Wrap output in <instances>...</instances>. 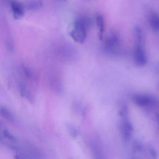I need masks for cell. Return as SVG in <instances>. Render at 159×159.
<instances>
[{
    "instance_id": "cell-1",
    "label": "cell",
    "mask_w": 159,
    "mask_h": 159,
    "mask_svg": "<svg viewBox=\"0 0 159 159\" xmlns=\"http://www.w3.org/2000/svg\"><path fill=\"white\" fill-rule=\"evenodd\" d=\"M89 25V20L86 17L77 18L73 22V28L70 35L76 42L82 43L86 37L87 29Z\"/></svg>"
},
{
    "instance_id": "cell-2",
    "label": "cell",
    "mask_w": 159,
    "mask_h": 159,
    "mask_svg": "<svg viewBox=\"0 0 159 159\" xmlns=\"http://www.w3.org/2000/svg\"><path fill=\"white\" fill-rule=\"evenodd\" d=\"M132 101L137 106L142 107H151L157 103V100L153 96L148 94L134 95Z\"/></svg>"
},
{
    "instance_id": "cell-3",
    "label": "cell",
    "mask_w": 159,
    "mask_h": 159,
    "mask_svg": "<svg viewBox=\"0 0 159 159\" xmlns=\"http://www.w3.org/2000/svg\"><path fill=\"white\" fill-rule=\"evenodd\" d=\"M120 131L121 134L125 141H129L133 135V126L128 116L120 117Z\"/></svg>"
},
{
    "instance_id": "cell-4",
    "label": "cell",
    "mask_w": 159,
    "mask_h": 159,
    "mask_svg": "<svg viewBox=\"0 0 159 159\" xmlns=\"http://www.w3.org/2000/svg\"><path fill=\"white\" fill-rule=\"evenodd\" d=\"M134 57L135 62L138 66H143L146 65L147 61V55L143 43H136Z\"/></svg>"
},
{
    "instance_id": "cell-5",
    "label": "cell",
    "mask_w": 159,
    "mask_h": 159,
    "mask_svg": "<svg viewBox=\"0 0 159 159\" xmlns=\"http://www.w3.org/2000/svg\"><path fill=\"white\" fill-rule=\"evenodd\" d=\"M119 45V37L117 35L112 34L107 38L104 43V48L107 52L110 53H114L117 50Z\"/></svg>"
},
{
    "instance_id": "cell-6",
    "label": "cell",
    "mask_w": 159,
    "mask_h": 159,
    "mask_svg": "<svg viewBox=\"0 0 159 159\" xmlns=\"http://www.w3.org/2000/svg\"><path fill=\"white\" fill-rule=\"evenodd\" d=\"M10 4L14 18L15 19H21L24 16L25 12V7L24 4L16 0H11Z\"/></svg>"
},
{
    "instance_id": "cell-7",
    "label": "cell",
    "mask_w": 159,
    "mask_h": 159,
    "mask_svg": "<svg viewBox=\"0 0 159 159\" xmlns=\"http://www.w3.org/2000/svg\"><path fill=\"white\" fill-rule=\"evenodd\" d=\"M96 22L98 29V37L100 40L103 38V34L104 32V20L103 17L99 14L96 17Z\"/></svg>"
},
{
    "instance_id": "cell-8",
    "label": "cell",
    "mask_w": 159,
    "mask_h": 159,
    "mask_svg": "<svg viewBox=\"0 0 159 159\" xmlns=\"http://www.w3.org/2000/svg\"><path fill=\"white\" fill-rule=\"evenodd\" d=\"M134 35L135 39V43H143V32L142 28L140 26H135L134 27Z\"/></svg>"
},
{
    "instance_id": "cell-9",
    "label": "cell",
    "mask_w": 159,
    "mask_h": 159,
    "mask_svg": "<svg viewBox=\"0 0 159 159\" xmlns=\"http://www.w3.org/2000/svg\"><path fill=\"white\" fill-rule=\"evenodd\" d=\"M150 24L152 29L155 31L159 29V17L157 13L153 12L150 17Z\"/></svg>"
},
{
    "instance_id": "cell-10",
    "label": "cell",
    "mask_w": 159,
    "mask_h": 159,
    "mask_svg": "<svg viewBox=\"0 0 159 159\" xmlns=\"http://www.w3.org/2000/svg\"><path fill=\"white\" fill-rule=\"evenodd\" d=\"M0 116L9 121H14V117L12 112L6 107L0 106Z\"/></svg>"
},
{
    "instance_id": "cell-11",
    "label": "cell",
    "mask_w": 159,
    "mask_h": 159,
    "mask_svg": "<svg viewBox=\"0 0 159 159\" xmlns=\"http://www.w3.org/2000/svg\"><path fill=\"white\" fill-rule=\"evenodd\" d=\"M42 5V0H30L27 3V7L30 10H37L40 9Z\"/></svg>"
},
{
    "instance_id": "cell-12",
    "label": "cell",
    "mask_w": 159,
    "mask_h": 159,
    "mask_svg": "<svg viewBox=\"0 0 159 159\" xmlns=\"http://www.w3.org/2000/svg\"><path fill=\"white\" fill-rule=\"evenodd\" d=\"M118 114L120 117H123L125 116H128V108L125 104L123 103L119 107Z\"/></svg>"
},
{
    "instance_id": "cell-13",
    "label": "cell",
    "mask_w": 159,
    "mask_h": 159,
    "mask_svg": "<svg viewBox=\"0 0 159 159\" xmlns=\"http://www.w3.org/2000/svg\"><path fill=\"white\" fill-rule=\"evenodd\" d=\"M2 135L8 140L12 141V142H17V139L16 137V136L14 135H13L9 130H8L7 129H4L2 131Z\"/></svg>"
},
{
    "instance_id": "cell-14",
    "label": "cell",
    "mask_w": 159,
    "mask_h": 159,
    "mask_svg": "<svg viewBox=\"0 0 159 159\" xmlns=\"http://www.w3.org/2000/svg\"><path fill=\"white\" fill-rule=\"evenodd\" d=\"M132 148H133V150H134V152H141L142 150L143 145H142V144L140 142L136 140V141H134L133 142Z\"/></svg>"
},
{
    "instance_id": "cell-15",
    "label": "cell",
    "mask_w": 159,
    "mask_h": 159,
    "mask_svg": "<svg viewBox=\"0 0 159 159\" xmlns=\"http://www.w3.org/2000/svg\"><path fill=\"white\" fill-rule=\"evenodd\" d=\"M67 130L68 131V133L72 137L75 138L78 135V130L75 128L74 126L71 125H68L67 127Z\"/></svg>"
},
{
    "instance_id": "cell-16",
    "label": "cell",
    "mask_w": 159,
    "mask_h": 159,
    "mask_svg": "<svg viewBox=\"0 0 159 159\" xmlns=\"http://www.w3.org/2000/svg\"><path fill=\"white\" fill-rule=\"evenodd\" d=\"M23 71H24V73L25 74V75H26L27 77H28V78H32V77L33 76L32 71H31L30 69H29L28 67L24 66H23Z\"/></svg>"
},
{
    "instance_id": "cell-17",
    "label": "cell",
    "mask_w": 159,
    "mask_h": 159,
    "mask_svg": "<svg viewBox=\"0 0 159 159\" xmlns=\"http://www.w3.org/2000/svg\"><path fill=\"white\" fill-rule=\"evenodd\" d=\"M148 150H149V152H150V153L154 157V155H157V153H156V152H155V150L153 149V148H148Z\"/></svg>"
},
{
    "instance_id": "cell-18",
    "label": "cell",
    "mask_w": 159,
    "mask_h": 159,
    "mask_svg": "<svg viewBox=\"0 0 159 159\" xmlns=\"http://www.w3.org/2000/svg\"><path fill=\"white\" fill-rule=\"evenodd\" d=\"M62 1H66V0H62Z\"/></svg>"
}]
</instances>
